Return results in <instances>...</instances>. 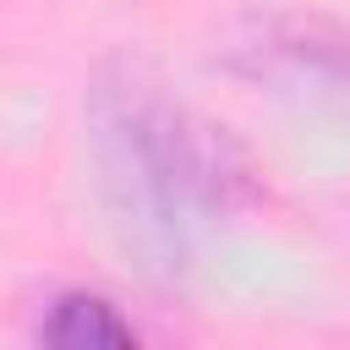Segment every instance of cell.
Wrapping results in <instances>:
<instances>
[{
	"label": "cell",
	"mask_w": 350,
	"mask_h": 350,
	"mask_svg": "<svg viewBox=\"0 0 350 350\" xmlns=\"http://www.w3.org/2000/svg\"><path fill=\"white\" fill-rule=\"evenodd\" d=\"M88 159L120 252L175 279L224 208V164L202 126L137 66H115L88 88Z\"/></svg>",
	"instance_id": "1"
},
{
	"label": "cell",
	"mask_w": 350,
	"mask_h": 350,
	"mask_svg": "<svg viewBox=\"0 0 350 350\" xmlns=\"http://www.w3.org/2000/svg\"><path fill=\"white\" fill-rule=\"evenodd\" d=\"M38 334H44L49 345H60V350H131V345H137L131 323H120L115 306H109L104 295H88V290L60 295V301L49 306V317H44Z\"/></svg>",
	"instance_id": "2"
}]
</instances>
